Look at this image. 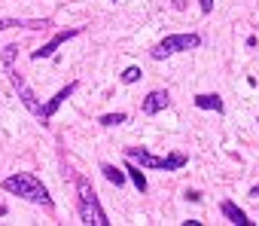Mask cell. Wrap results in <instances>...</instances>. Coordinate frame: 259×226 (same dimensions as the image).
Segmentation results:
<instances>
[{
	"instance_id": "cell-1",
	"label": "cell",
	"mask_w": 259,
	"mask_h": 226,
	"mask_svg": "<svg viewBox=\"0 0 259 226\" xmlns=\"http://www.w3.org/2000/svg\"><path fill=\"white\" fill-rule=\"evenodd\" d=\"M4 186L10 196H19V199H25V202H34V205H43V208H52L55 202H52V196H49V190L43 186V180L37 177V174H28V171H19V174H10V177H4Z\"/></svg>"
},
{
	"instance_id": "cell-2",
	"label": "cell",
	"mask_w": 259,
	"mask_h": 226,
	"mask_svg": "<svg viewBox=\"0 0 259 226\" xmlns=\"http://www.w3.org/2000/svg\"><path fill=\"white\" fill-rule=\"evenodd\" d=\"M73 183H76V211H79V220L85 226H110V220H107V214H104V208H101L98 193L92 190V183L82 174H76Z\"/></svg>"
},
{
	"instance_id": "cell-3",
	"label": "cell",
	"mask_w": 259,
	"mask_h": 226,
	"mask_svg": "<svg viewBox=\"0 0 259 226\" xmlns=\"http://www.w3.org/2000/svg\"><path fill=\"white\" fill-rule=\"evenodd\" d=\"M125 159L138 162L141 168H159V171H180V168H186V162H189L183 153L156 156V153H150L147 147H125Z\"/></svg>"
},
{
	"instance_id": "cell-4",
	"label": "cell",
	"mask_w": 259,
	"mask_h": 226,
	"mask_svg": "<svg viewBox=\"0 0 259 226\" xmlns=\"http://www.w3.org/2000/svg\"><path fill=\"white\" fill-rule=\"evenodd\" d=\"M201 46V37L198 34H168L165 40H159L153 49H150V58L153 61H165L177 52H189V49H198Z\"/></svg>"
},
{
	"instance_id": "cell-5",
	"label": "cell",
	"mask_w": 259,
	"mask_h": 226,
	"mask_svg": "<svg viewBox=\"0 0 259 226\" xmlns=\"http://www.w3.org/2000/svg\"><path fill=\"white\" fill-rule=\"evenodd\" d=\"M7 77H10V83H13V89H16V95H19V101L34 113V117H40V110H43V104H40V98L34 95V89L25 83V77L16 70V67H7Z\"/></svg>"
},
{
	"instance_id": "cell-6",
	"label": "cell",
	"mask_w": 259,
	"mask_h": 226,
	"mask_svg": "<svg viewBox=\"0 0 259 226\" xmlns=\"http://www.w3.org/2000/svg\"><path fill=\"white\" fill-rule=\"evenodd\" d=\"M73 37H79V28H67V31H55L49 43H43L40 49H34V52H31V58H34V61H40V58H52V55H55V52H58V49H61V46L67 43V40H73Z\"/></svg>"
},
{
	"instance_id": "cell-7",
	"label": "cell",
	"mask_w": 259,
	"mask_h": 226,
	"mask_svg": "<svg viewBox=\"0 0 259 226\" xmlns=\"http://www.w3.org/2000/svg\"><path fill=\"white\" fill-rule=\"evenodd\" d=\"M76 89H79V83H76V80H73V83H67V86H61V89H58V92H55V95H52V98L43 104V110H40V120H43V123H49V120L55 117V113H58V107H61V104H64V101H67V98L76 92Z\"/></svg>"
},
{
	"instance_id": "cell-8",
	"label": "cell",
	"mask_w": 259,
	"mask_h": 226,
	"mask_svg": "<svg viewBox=\"0 0 259 226\" xmlns=\"http://www.w3.org/2000/svg\"><path fill=\"white\" fill-rule=\"evenodd\" d=\"M171 107V95L165 92V89H153L144 101H141V110L147 113V117H156V113H162V110H168Z\"/></svg>"
},
{
	"instance_id": "cell-9",
	"label": "cell",
	"mask_w": 259,
	"mask_h": 226,
	"mask_svg": "<svg viewBox=\"0 0 259 226\" xmlns=\"http://www.w3.org/2000/svg\"><path fill=\"white\" fill-rule=\"evenodd\" d=\"M10 28L46 31V28H52V22H49V19H0V31H10Z\"/></svg>"
},
{
	"instance_id": "cell-10",
	"label": "cell",
	"mask_w": 259,
	"mask_h": 226,
	"mask_svg": "<svg viewBox=\"0 0 259 226\" xmlns=\"http://www.w3.org/2000/svg\"><path fill=\"white\" fill-rule=\"evenodd\" d=\"M220 211H223V217H226L229 223H235V226H253V223H256V220L247 217V211H241V208H238L235 202H229V199L220 205Z\"/></svg>"
},
{
	"instance_id": "cell-11",
	"label": "cell",
	"mask_w": 259,
	"mask_h": 226,
	"mask_svg": "<svg viewBox=\"0 0 259 226\" xmlns=\"http://www.w3.org/2000/svg\"><path fill=\"white\" fill-rule=\"evenodd\" d=\"M192 101H195L198 110H213V113H223V110H226V104H223V98H220L217 92H201V95H195Z\"/></svg>"
},
{
	"instance_id": "cell-12",
	"label": "cell",
	"mask_w": 259,
	"mask_h": 226,
	"mask_svg": "<svg viewBox=\"0 0 259 226\" xmlns=\"http://www.w3.org/2000/svg\"><path fill=\"white\" fill-rule=\"evenodd\" d=\"M125 177H132V183H135V190H138V193H144V190H147V177H144V168H141L138 162H132V159L125 162Z\"/></svg>"
},
{
	"instance_id": "cell-13",
	"label": "cell",
	"mask_w": 259,
	"mask_h": 226,
	"mask_svg": "<svg viewBox=\"0 0 259 226\" xmlns=\"http://www.w3.org/2000/svg\"><path fill=\"white\" fill-rule=\"evenodd\" d=\"M101 171H104V177H107L113 186H122V183H125V168H116V165L104 162V165H101Z\"/></svg>"
},
{
	"instance_id": "cell-14",
	"label": "cell",
	"mask_w": 259,
	"mask_h": 226,
	"mask_svg": "<svg viewBox=\"0 0 259 226\" xmlns=\"http://www.w3.org/2000/svg\"><path fill=\"white\" fill-rule=\"evenodd\" d=\"M125 120H128V117H125L122 110H119V113H104V117H98V123H101V126H107V129H110V126H122Z\"/></svg>"
},
{
	"instance_id": "cell-15",
	"label": "cell",
	"mask_w": 259,
	"mask_h": 226,
	"mask_svg": "<svg viewBox=\"0 0 259 226\" xmlns=\"http://www.w3.org/2000/svg\"><path fill=\"white\" fill-rule=\"evenodd\" d=\"M141 73H144V70H141L138 64H132V67H125V70L119 73V80H122L125 86H132V83H138V80H141Z\"/></svg>"
},
{
	"instance_id": "cell-16",
	"label": "cell",
	"mask_w": 259,
	"mask_h": 226,
	"mask_svg": "<svg viewBox=\"0 0 259 226\" xmlns=\"http://www.w3.org/2000/svg\"><path fill=\"white\" fill-rule=\"evenodd\" d=\"M16 55H19V46H16V43H10V46L4 49V55H0V58H4V67H13Z\"/></svg>"
},
{
	"instance_id": "cell-17",
	"label": "cell",
	"mask_w": 259,
	"mask_h": 226,
	"mask_svg": "<svg viewBox=\"0 0 259 226\" xmlns=\"http://www.w3.org/2000/svg\"><path fill=\"white\" fill-rule=\"evenodd\" d=\"M198 10H201V16H210L213 13V0H198Z\"/></svg>"
},
{
	"instance_id": "cell-18",
	"label": "cell",
	"mask_w": 259,
	"mask_h": 226,
	"mask_svg": "<svg viewBox=\"0 0 259 226\" xmlns=\"http://www.w3.org/2000/svg\"><path fill=\"white\" fill-rule=\"evenodd\" d=\"M186 199H189V202H201V193H198V190H186Z\"/></svg>"
},
{
	"instance_id": "cell-19",
	"label": "cell",
	"mask_w": 259,
	"mask_h": 226,
	"mask_svg": "<svg viewBox=\"0 0 259 226\" xmlns=\"http://www.w3.org/2000/svg\"><path fill=\"white\" fill-rule=\"evenodd\" d=\"M250 196H253V199H259V183H256V186L250 190Z\"/></svg>"
}]
</instances>
